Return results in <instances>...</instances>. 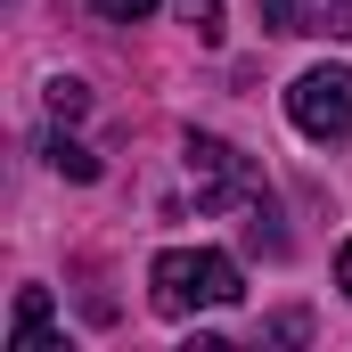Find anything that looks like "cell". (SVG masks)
Masks as SVG:
<instances>
[{"label":"cell","mask_w":352,"mask_h":352,"mask_svg":"<svg viewBox=\"0 0 352 352\" xmlns=\"http://www.w3.org/2000/svg\"><path fill=\"white\" fill-rule=\"evenodd\" d=\"M148 295H156L164 320H188V311H230L246 295V278L221 246H164L148 263Z\"/></svg>","instance_id":"cell-1"},{"label":"cell","mask_w":352,"mask_h":352,"mask_svg":"<svg viewBox=\"0 0 352 352\" xmlns=\"http://www.w3.org/2000/svg\"><path fill=\"white\" fill-rule=\"evenodd\" d=\"M287 123L303 140H352V66H303L287 82Z\"/></svg>","instance_id":"cell-2"},{"label":"cell","mask_w":352,"mask_h":352,"mask_svg":"<svg viewBox=\"0 0 352 352\" xmlns=\"http://www.w3.org/2000/svg\"><path fill=\"white\" fill-rule=\"evenodd\" d=\"M188 180H197V205H213V213H230V205H254L263 197V173L230 148V140H213V131H188Z\"/></svg>","instance_id":"cell-3"},{"label":"cell","mask_w":352,"mask_h":352,"mask_svg":"<svg viewBox=\"0 0 352 352\" xmlns=\"http://www.w3.org/2000/svg\"><path fill=\"white\" fill-rule=\"evenodd\" d=\"M50 336H58V311H50L41 287H25V295H16V320H8V352H41Z\"/></svg>","instance_id":"cell-4"},{"label":"cell","mask_w":352,"mask_h":352,"mask_svg":"<svg viewBox=\"0 0 352 352\" xmlns=\"http://www.w3.org/2000/svg\"><path fill=\"white\" fill-rule=\"evenodd\" d=\"M254 8H263V25H270V33H336L320 0H254Z\"/></svg>","instance_id":"cell-5"},{"label":"cell","mask_w":352,"mask_h":352,"mask_svg":"<svg viewBox=\"0 0 352 352\" xmlns=\"http://www.w3.org/2000/svg\"><path fill=\"white\" fill-rule=\"evenodd\" d=\"M50 164H58L66 180H98V156H90V148H74V140H50Z\"/></svg>","instance_id":"cell-6"},{"label":"cell","mask_w":352,"mask_h":352,"mask_svg":"<svg viewBox=\"0 0 352 352\" xmlns=\"http://www.w3.org/2000/svg\"><path fill=\"white\" fill-rule=\"evenodd\" d=\"M180 25H197V41H221V0H180Z\"/></svg>","instance_id":"cell-7"},{"label":"cell","mask_w":352,"mask_h":352,"mask_svg":"<svg viewBox=\"0 0 352 352\" xmlns=\"http://www.w3.org/2000/svg\"><path fill=\"white\" fill-rule=\"evenodd\" d=\"M82 107H90V90H82V82H50V115H58V123H74Z\"/></svg>","instance_id":"cell-8"},{"label":"cell","mask_w":352,"mask_h":352,"mask_svg":"<svg viewBox=\"0 0 352 352\" xmlns=\"http://www.w3.org/2000/svg\"><path fill=\"white\" fill-rule=\"evenodd\" d=\"M90 8H98V16H115V25H140L156 0H90Z\"/></svg>","instance_id":"cell-9"},{"label":"cell","mask_w":352,"mask_h":352,"mask_svg":"<svg viewBox=\"0 0 352 352\" xmlns=\"http://www.w3.org/2000/svg\"><path fill=\"white\" fill-rule=\"evenodd\" d=\"M336 287L352 295V238H344V254H336Z\"/></svg>","instance_id":"cell-10"}]
</instances>
